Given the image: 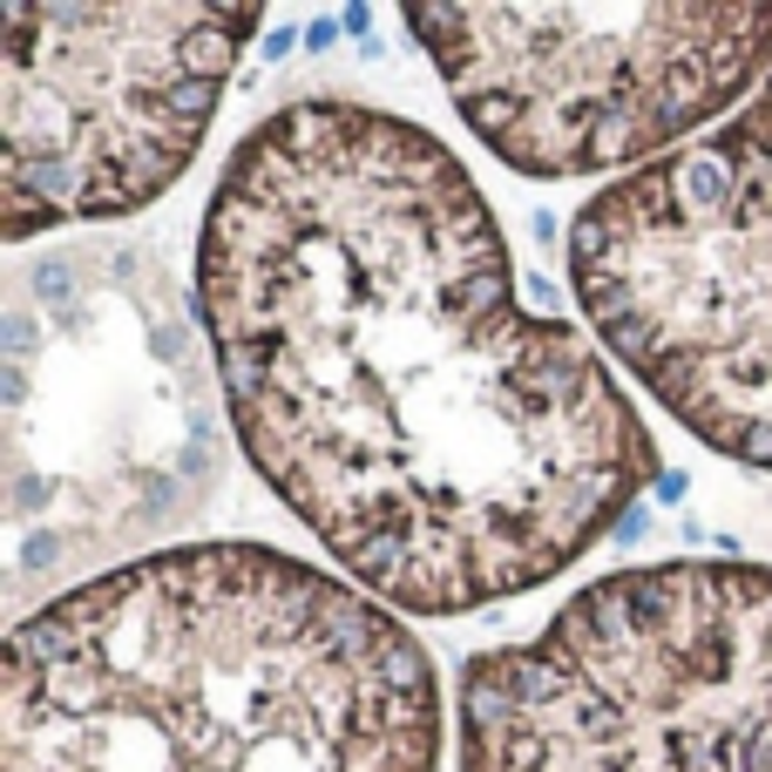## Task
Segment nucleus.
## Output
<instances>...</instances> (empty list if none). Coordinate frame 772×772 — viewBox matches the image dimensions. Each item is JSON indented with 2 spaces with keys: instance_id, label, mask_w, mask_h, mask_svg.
Listing matches in <instances>:
<instances>
[{
  "instance_id": "423d86ee",
  "label": "nucleus",
  "mask_w": 772,
  "mask_h": 772,
  "mask_svg": "<svg viewBox=\"0 0 772 772\" xmlns=\"http://www.w3.org/2000/svg\"><path fill=\"white\" fill-rule=\"evenodd\" d=\"M265 8H0V231L143 211L190 169Z\"/></svg>"
},
{
  "instance_id": "f257e3e1",
  "label": "nucleus",
  "mask_w": 772,
  "mask_h": 772,
  "mask_svg": "<svg viewBox=\"0 0 772 772\" xmlns=\"http://www.w3.org/2000/svg\"><path fill=\"white\" fill-rule=\"evenodd\" d=\"M197 305L251 468L387 610L508 604L657 481L596 346L522 312L461 156L393 109L257 123L197 231Z\"/></svg>"
},
{
  "instance_id": "f03ea898",
  "label": "nucleus",
  "mask_w": 772,
  "mask_h": 772,
  "mask_svg": "<svg viewBox=\"0 0 772 772\" xmlns=\"http://www.w3.org/2000/svg\"><path fill=\"white\" fill-rule=\"evenodd\" d=\"M420 637L265 543L109 569L8 637L0 772H434Z\"/></svg>"
},
{
  "instance_id": "7ed1b4c3",
  "label": "nucleus",
  "mask_w": 772,
  "mask_h": 772,
  "mask_svg": "<svg viewBox=\"0 0 772 772\" xmlns=\"http://www.w3.org/2000/svg\"><path fill=\"white\" fill-rule=\"evenodd\" d=\"M461 772H772V569H617L475 651Z\"/></svg>"
},
{
  "instance_id": "39448f33",
  "label": "nucleus",
  "mask_w": 772,
  "mask_h": 772,
  "mask_svg": "<svg viewBox=\"0 0 772 772\" xmlns=\"http://www.w3.org/2000/svg\"><path fill=\"white\" fill-rule=\"evenodd\" d=\"M461 123L515 177L651 169L772 81V0L745 8H448L413 0Z\"/></svg>"
},
{
  "instance_id": "0eeeda50",
  "label": "nucleus",
  "mask_w": 772,
  "mask_h": 772,
  "mask_svg": "<svg viewBox=\"0 0 772 772\" xmlns=\"http://www.w3.org/2000/svg\"><path fill=\"white\" fill-rule=\"evenodd\" d=\"M332 35H339V21H332V14H319V21H312V28H305V41H312V48H325V41H332Z\"/></svg>"
},
{
  "instance_id": "6e6552de",
  "label": "nucleus",
  "mask_w": 772,
  "mask_h": 772,
  "mask_svg": "<svg viewBox=\"0 0 772 772\" xmlns=\"http://www.w3.org/2000/svg\"><path fill=\"white\" fill-rule=\"evenodd\" d=\"M265 48H272V61H278V55H292V28H272V35H265Z\"/></svg>"
},
{
  "instance_id": "20e7f679",
  "label": "nucleus",
  "mask_w": 772,
  "mask_h": 772,
  "mask_svg": "<svg viewBox=\"0 0 772 772\" xmlns=\"http://www.w3.org/2000/svg\"><path fill=\"white\" fill-rule=\"evenodd\" d=\"M569 285L684 434L772 475V81L576 211Z\"/></svg>"
}]
</instances>
